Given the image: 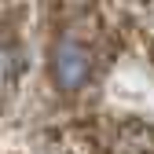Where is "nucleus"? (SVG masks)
I'll use <instances>...</instances> for the list:
<instances>
[{"instance_id": "nucleus-1", "label": "nucleus", "mask_w": 154, "mask_h": 154, "mask_svg": "<svg viewBox=\"0 0 154 154\" xmlns=\"http://www.w3.org/2000/svg\"><path fill=\"white\" fill-rule=\"evenodd\" d=\"M110 99L118 103V106H147L150 99H154V88H150V81L143 73H114L110 77Z\"/></svg>"}, {"instance_id": "nucleus-2", "label": "nucleus", "mask_w": 154, "mask_h": 154, "mask_svg": "<svg viewBox=\"0 0 154 154\" xmlns=\"http://www.w3.org/2000/svg\"><path fill=\"white\" fill-rule=\"evenodd\" d=\"M55 70H59V77H63L66 85L81 81V77H85V70H88L85 51L77 48V44H63V48H59V55H55Z\"/></svg>"}, {"instance_id": "nucleus-3", "label": "nucleus", "mask_w": 154, "mask_h": 154, "mask_svg": "<svg viewBox=\"0 0 154 154\" xmlns=\"http://www.w3.org/2000/svg\"><path fill=\"white\" fill-rule=\"evenodd\" d=\"M0 73H4V55H0Z\"/></svg>"}]
</instances>
